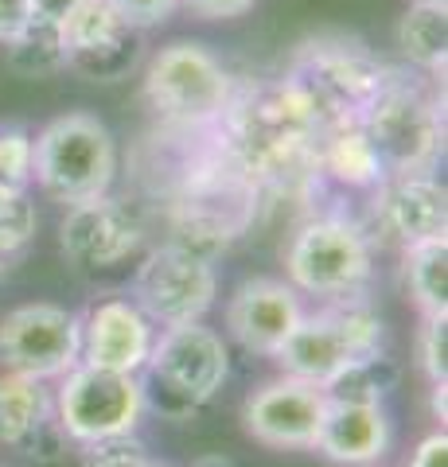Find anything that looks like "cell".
Instances as JSON below:
<instances>
[{"mask_svg":"<svg viewBox=\"0 0 448 467\" xmlns=\"http://www.w3.org/2000/svg\"><path fill=\"white\" fill-rule=\"evenodd\" d=\"M320 133V117L308 106V98L288 78H281L277 86H266L254 98H245L242 106H234L230 152H234L242 171L266 183H281L316 168Z\"/></svg>","mask_w":448,"mask_h":467,"instance_id":"obj_1","label":"cell"},{"mask_svg":"<svg viewBox=\"0 0 448 467\" xmlns=\"http://www.w3.org/2000/svg\"><path fill=\"white\" fill-rule=\"evenodd\" d=\"M230 374V350L219 331L203 324L164 327L144 362V405H156L164 417H187L223 389Z\"/></svg>","mask_w":448,"mask_h":467,"instance_id":"obj_2","label":"cell"},{"mask_svg":"<svg viewBox=\"0 0 448 467\" xmlns=\"http://www.w3.org/2000/svg\"><path fill=\"white\" fill-rule=\"evenodd\" d=\"M32 175L51 199L86 202L109 195L118 175V144L113 133L90 113H67L32 140Z\"/></svg>","mask_w":448,"mask_h":467,"instance_id":"obj_3","label":"cell"},{"mask_svg":"<svg viewBox=\"0 0 448 467\" xmlns=\"http://www.w3.org/2000/svg\"><path fill=\"white\" fill-rule=\"evenodd\" d=\"M379 347H382V316L367 308L359 296H347L328 312L300 316V324L273 358H277V367L288 378L328 389L347 367L379 355Z\"/></svg>","mask_w":448,"mask_h":467,"instance_id":"obj_4","label":"cell"},{"mask_svg":"<svg viewBox=\"0 0 448 467\" xmlns=\"http://www.w3.org/2000/svg\"><path fill=\"white\" fill-rule=\"evenodd\" d=\"M382 63L363 51L355 39H320L305 43L297 67L288 70V82L308 98V106L320 117V129L339 121H363V113L386 86Z\"/></svg>","mask_w":448,"mask_h":467,"instance_id":"obj_5","label":"cell"},{"mask_svg":"<svg viewBox=\"0 0 448 467\" xmlns=\"http://www.w3.org/2000/svg\"><path fill=\"white\" fill-rule=\"evenodd\" d=\"M144 98L172 121L211 125L230 109L234 86H230L226 67L203 43L176 39L152 55L149 70H144Z\"/></svg>","mask_w":448,"mask_h":467,"instance_id":"obj_6","label":"cell"},{"mask_svg":"<svg viewBox=\"0 0 448 467\" xmlns=\"http://www.w3.org/2000/svg\"><path fill=\"white\" fill-rule=\"evenodd\" d=\"M363 129L379 152L386 175H417L432 171L441 156L444 121L441 109L425 90L386 78L379 98L363 113Z\"/></svg>","mask_w":448,"mask_h":467,"instance_id":"obj_7","label":"cell"},{"mask_svg":"<svg viewBox=\"0 0 448 467\" xmlns=\"http://www.w3.org/2000/svg\"><path fill=\"white\" fill-rule=\"evenodd\" d=\"M370 242L355 223L312 218L285 250V273L297 292L347 300L370 281Z\"/></svg>","mask_w":448,"mask_h":467,"instance_id":"obj_8","label":"cell"},{"mask_svg":"<svg viewBox=\"0 0 448 467\" xmlns=\"http://www.w3.org/2000/svg\"><path fill=\"white\" fill-rule=\"evenodd\" d=\"M144 389L137 374L102 370L90 362H78L63 374L55 393V420L67 432V441H102V436L133 432L144 417Z\"/></svg>","mask_w":448,"mask_h":467,"instance_id":"obj_9","label":"cell"},{"mask_svg":"<svg viewBox=\"0 0 448 467\" xmlns=\"http://www.w3.org/2000/svg\"><path fill=\"white\" fill-rule=\"evenodd\" d=\"M133 296L152 327L203 324V316L219 296V276L207 257L183 250V245H164L141 261L133 276Z\"/></svg>","mask_w":448,"mask_h":467,"instance_id":"obj_10","label":"cell"},{"mask_svg":"<svg viewBox=\"0 0 448 467\" xmlns=\"http://www.w3.org/2000/svg\"><path fill=\"white\" fill-rule=\"evenodd\" d=\"M82 362V319L59 304H20L0 319V367L24 378H63Z\"/></svg>","mask_w":448,"mask_h":467,"instance_id":"obj_11","label":"cell"},{"mask_svg":"<svg viewBox=\"0 0 448 467\" xmlns=\"http://www.w3.org/2000/svg\"><path fill=\"white\" fill-rule=\"evenodd\" d=\"M144 242L141 214L125 199L98 195L67 207L63 218V254L78 269H118Z\"/></svg>","mask_w":448,"mask_h":467,"instance_id":"obj_12","label":"cell"},{"mask_svg":"<svg viewBox=\"0 0 448 467\" xmlns=\"http://www.w3.org/2000/svg\"><path fill=\"white\" fill-rule=\"evenodd\" d=\"M328 393L300 378H273L257 386L242 405L245 432L266 448H316Z\"/></svg>","mask_w":448,"mask_h":467,"instance_id":"obj_13","label":"cell"},{"mask_svg":"<svg viewBox=\"0 0 448 467\" xmlns=\"http://www.w3.org/2000/svg\"><path fill=\"white\" fill-rule=\"evenodd\" d=\"M370 223L382 242L401 245V250H410L417 242H429V238H444L448 195L429 171L386 175L379 183V195H374Z\"/></svg>","mask_w":448,"mask_h":467,"instance_id":"obj_14","label":"cell"},{"mask_svg":"<svg viewBox=\"0 0 448 467\" xmlns=\"http://www.w3.org/2000/svg\"><path fill=\"white\" fill-rule=\"evenodd\" d=\"M67 67H78L82 75L113 82L121 78L137 55V27L113 8V0H82L63 20Z\"/></svg>","mask_w":448,"mask_h":467,"instance_id":"obj_15","label":"cell"},{"mask_svg":"<svg viewBox=\"0 0 448 467\" xmlns=\"http://www.w3.org/2000/svg\"><path fill=\"white\" fill-rule=\"evenodd\" d=\"M300 296L293 285L269 281V276H254L234 288L226 304V327L230 335L254 355H277L281 343L300 324Z\"/></svg>","mask_w":448,"mask_h":467,"instance_id":"obj_16","label":"cell"},{"mask_svg":"<svg viewBox=\"0 0 448 467\" xmlns=\"http://www.w3.org/2000/svg\"><path fill=\"white\" fill-rule=\"evenodd\" d=\"M156 331L133 300H98L82 319V362L118 374H141L149 362Z\"/></svg>","mask_w":448,"mask_h":467,"instance_id":"obj_17","label":"cell"},{"mask_svg":"<svg viewBox=\"0 0 448 467\" xmlns=\"http://www.w3.org/2000/svg\"><path fill=\"white\" fill-rule=\"evenodd\" d=\"M390 436L382 401H328L316 451L339 467H370L390 451Z\"/></svg>","mask_w":448,"mask_h":467,"instance_id":"obj_18","label":"cell"},{"mask_svg":"<svg viewBox=\"0 0 448 467\" xmlns=\"http://www.w3.org/2000/svg\"><path fill=\"white\" fill-rule=\"evenodd\" d=\"M316 168L336 175L347 187H379L386 180V168L379 152H374L363 121L328 125L320 140H316Z\"/></svg>","mask_w":448,"mask_h":467,"instance_id":"obj_19","label":"cell"},{"mask_svg":"<svg viewBox=\"0 0 448 467\" xmlns=\"http://www.w3.org/2000/svg\"><path fill=\"white\" fill-rule=\"evenodd\" d=\"M55 413V398L39 378L0 374V444L27 448V441L47 425Z\"/></svg>","mask_w":448,"mask_h":467,"instance_id":"obj_20","label":"cell"},{"mask_svg":"<svg viewBox=\"0 0 448 467\" xmlns=\"http://www.w3.org/2000/svg\"><path fill=\"white\" fill-rule=\"evenodd\" d=\"M398 47L413 67L441 75L448 58V5H410L398 20Z\"/></svg>","mask_w":448,"mask_h":467,"instance_id":"obj_21","label":"cell"},{"mask_svg":"<svg viewBox=\"0 0 448 467\" xmlns=\"http://www.w3.org/2000/svg\"><path fill=\"white\" fill-rule=\"evenodd\" d=\"M406 288L422 316L448 312V238H429L406 250Z\"/></svg>","mask_w":448,"mask_h":467,"instance_id":"obj_22","label":"cell"},{"mask_svg":"<svg viewBox=\"0 0 448 467\" xmlns=\"http://www.w3.org/2000/svg\"><path fill=\"white\" fill-rule=\"evenodd\" d=\"M8 67L24 78H43L67 67V43H63V27L47 24V20H27L16 36L5 43Z\"/></svg>","mask_w":448,"mask_h":467,"instance_id":"obj_23","label":"cell"},{"mask_svg":"<svg viewBox=\"0 0 448 467\" xmlns=\"http://www.w3.org/2000/svg\"><path fill=\"white\" fill-rule=\"evenodd\" d=\"M390 382H394V367L382 355H370L355 367H347L324 393L328 401H382Z\"/></svg>","mask_w":448,"mask_h":467,"instance_id":"obj_24","label":"cell"},{"mask_svg":"<svg viewBox=\"0 0 448 467\" xmlns=\"http://www.w3.org/2000/svg\"><path fill=\"white\" fill-rule=\"evenodd\" d=\"M82 467H149V448L133 432L102 436L82 444Z\"/></svg>","mask_w":448,"mask_h":467,"instance_id":"obj_25","label":"cell"},{"mask_svg":"<svg viewBox=\"0 0 448 467\" xmlns=\"http://www.w3.org/2000/svg\"><path fill=\"white\" fill-rule=\"evenodd\" d=\"M36 230H39L36 207L27 202V195H16V199H12L8 207H5V214H0V257H5V261L20 257L27 245H32Z\"/></svg>","mask_w":448,"mask_h":467,"instance_id":"obj_26","label":"cell"},{"mask_svg":"<svg viewBox=\"0 0 448 467\" xmlns=\"http://www.w3.org/2000/svg\"><path fill=\"white\" fill-rule=\"evenodd\" d=\"M417 362L432 386L448 382V319L444 316H425L422 331H417Z\"/></svg>","mask_w":448,"mask_h":467,"instance_id":"obj_27","label":"cell"},{"mask_svg":"<svg viewBox=\"0 0 448 467\" xmlns=\"http://www.w3.org/2000/svg\"><path fill=\"white\" fill-rule=\"evenodd\" d=\"M32 180V137L24 129H0V183L24 192Z\"/></svg>","mask_w":448,"mask_h":467,"instance_id":"obj_28","label":"cell"},{"mask_svg":"<svg viewBox=\"0 0 448 467\" xmlns=\"http://www.w3.org/2000/svg\"><path fill=\"white\" fill-rule=\"evenodd\" d=\"M113 8L125 16L129 27H152L172 16V8H180V0H113Z\"/></svg>","mask_w":448,"mask_h":467,"instance_id":"obj_29","label":"cell"},{"mask_svg":"<svg viewBox=\"0 0 448 467\" xmlns=\"http://www.w3.org/2000/svg\"><path fill=\"white\" fill-rule=\"evenodd\" d=\"M183 8H192L203 20H234L242 12H250L257 0H180Z\"/></svg>","mask_w":448,"mask_h":467,"instance_id":"obj_30","label":"cell"},{"mask_svg":"<svg viewBox=\"0 0 448 467\" xmlns=\"http://www.w3.org/2000/svg\"><path fill=\"white\" fill-rule=\"evenodd\" d=\"M32 20V0H0V43H8Z\"/></svg>","mask_w":448,"mask_h":467,"instance_id":"obj_31","label":"cell"},{"mask_svg":"<svg viewBox=\"0 0 448 467\" xmlns=\"http://www.w3.org/2000/svg\"><path fill=\"white\" fill-rule=\"evenodd\" d=\"M410 467H448V436L441 432H429L422 444L413 451V463Z\"/></svg>","mask_w":448,"mask_h":467,"instance_id":"obj_32","label":"cell"},{"mask_svg":"<svg viewBox=\"0 0 448 467\" xmlns=\"http://www.w3.org/2000/svg\"><path fill=\"white\" fill-rule=\"evenodd\" d=\"M82 5V0H32V20H47V24H59L70 16Z\"/></svg>","mask_w":448,"mask_h":467,"instance_id":"obj_33","label":"cell"},{"mask_svg":"<svg viewBox=\"0 0 448 467\" xmlns=\"http://www.w3.org/2000/svg\"><path fill=\"white\" fill-rule=\"evenodd\" d=\"M192 467H234V460L223 456V451H207V456H199Z\"/></svg>","mask_w":448,"mask_h":467,"instance_id":"obj_34","label":"cell"},{"mask_svg":"<svg viewBox=\"0 0 448 467\" xmlns=\"http://www.w3.org/2000/svg\"><path fill=\"white\" fill-rule=\"evenodd\" d=\"M16 195H24V192H12V187H5V183H0V214H5V207H8V202L16 199Z\"/></svg>","mask_w":448,"mask_h":467,"instance_id":"obj_35","label":"cell"},{"mask_svg":"<svg viewBox=\"0 0 448 467\" xmlns=\"http://www.w3.org/2000/svg\"><path fill=\"white\" fill-rule=\"evenodd\" d=\"M413 5H444V0H413Z\"/></svg>","mask_w":448,"mask_h":467,"instance_id":"obj_36","label":"cell"},{"mask_svg":"<svg viewBox=\"0 0 448 467\" xmlns=\"http://www.w3.org/2000/svg\"><path fill=\"white\" fill-rule=\"evenodd\" d=\"M5 269H8V261H5V257H0V276H5Z\"/></svg>","mask_w":448,"mask_h":467,"instance_id":"obj_37","label":"cell"},{"mask_svg":"<svg viewBox=\"0 0 448 467\" xmlns=\"http://www.w3.org/2000/svg\"><path fill=\"white\" fill-rule=\"evenodd\" d=\"M149 467H161V463H149Z\"/></svg>","mask_w":448,"mask_h":467,"instance_id":"obj_38","label":"cell"}]
</instances>
